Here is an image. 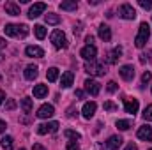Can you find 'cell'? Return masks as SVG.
Returning a JSON list of instances; mask_svg holds the SVG:
<instances>
[{"instance_id": "cell-46", "label": "cell", "mask_w": 152, "mask_h": 150, "mask_svg": "<svg viewBox=\"0 0 152 150\" xmlns=\"http://www.w3.org/2000/svg\"><path fill=\"white\" fill-rule=\"evenodd\" d=\"M2 48H5V41L0 37V50H2Z\"/></svg>"}, {"instance_id": "cell-3", "label": "cell", "mask_w": 152, "mask_h": 150, "mask_svg": "<svg viewBox=\"0 0 152 150\" xmlns=\"http://www.w3.org/2000/svg\"><path fill=\"white\" fill-rule=\"evenodd\" d=\"M85 73H88L90 76H103L106 73V66L103 62L92 60V62H87L85 64Z\"/></svg>"}, {"instance_id": "cell-1", "label": "cell", "mask_w": 152, "mask_h": 150, "mask_svg": "<svg viewBox=\"0 0 152 150\" xmlns=\"http://www.w3.org/2000/svg\"><path fill=\"white\" fill-rule=\"evenodd\" d=\"M4 32H5V36H9V37H27L28 36V27L27 25H5V28H4Z\"/></svg>"}, {"instance_id": "cell-11", "label": "cell", "mask_w": 152, "mask_h": 150, "mask_svg": "<svg viewBox=\"0 0 152 150\" xmlns=\"http://www.w3.org/2000/svg\"><path fill=\"white\" fill-rule=\"evenodd\" d=\"M36 115H37L39 118H50V117L55 115V108H53L51 104H42V106L37 110Z\"/></svg>"}, {"instance_id": "cell-17", "label": "cell", "mask_w": 152, "mask_h": 150, "mask_svg": "<svg viewBox=\"0 0 152 150\" xmlns=\"http://www.w3.org/2000/svg\"><path fill=\"white\" fill-rule=\"evenodd\" d=\"M96 108H97L96 103H85V104H83V110H81L83 117H85V118H92L94 113H96Z\"/></svg>"}, {"instance_id": "cell-28", "label": "cell", "mask_w": 152, "mask_h": 150, "mask_svg": "<svg viewBox=\"0 0 152 150\" xmlns=\"http://www.w3.org/2000/svg\"><path fill=\"white\" fill-rule=\"evenodd\" d=\"M34 32H36V37L37 39H44L46 37V28L42 25H36L34 27Z\"/></svg>"}, {"instance_id": "cell-47", "label": "cell", "mask_w": 152, "mask_h": 150, "mask_svg": "<svg viewBox=\"0 0 152 150\" xmlns=\"http://www.w3.org/2000/svg\"><path fill=\"white\" fill-rule=\"evenodd\" d=\"M20 150H25V149H20Z\"/></svg>"}, {"instance_id": "cell-36", "label": "cell", "mask_w": 152, "mask_h": 150, "mask_svg": "<svg viewBox=\"0 0 152 150\" xmlns=\"http://www.w3.org/2000/svg\"><path fill=\"white\" fill-rule=\"evenodd\" d=\"M66 150H80V145H78L76 141H69L67 147H66Z\"/></svg>"}, {"instance_id": "cell-44", "label": "cell", "mask_w": 152, "mask_h": 150, "mask_svg": "<svg viewBox=\"0 0 152 150\" xmlns=\"http://www.w3.org/2000/svg\"><path fill=\"white\" fill-rule=\"evenodd\" d=\"M32 149H34V150H46L44 147H42V145H39V143H36V145H34Z\"/></svg>"}, {"instance_id": "cell-12", "label": "cell", "mask_w": 152, "mask_h": 150, "mask_svg": "<svg viewBox=\"0 0 152 150\" xmlns=\"http://www.w3.org/2000/svg\"><path fill=\"white\" fill-rule=\"evenodd\" d=\"M136 136L143 141H152V127L151 125H142L136 133Z\"/></svg>"}, {"instance_id": "cell-6", "label": "cell", "mask_w": 152, "mask_h": 150, "mask_svg": "<svg viewBox=\"0 0 152 150\" xmlns=\"http://www.w3.org/2000/svg\"><path fill=\"white\" fill-rule=\"evenodd\" d=\"M36 131H37V134H41V136H42V134H48V133H57V131H58V122H55V120H53V122L39 124Z\"/></svg>"}, {"instance_id": "cell-7", "label": "cell", "mask_w": 152, "mask_h": 150, "mask_svg": "<svg viewBox=\"0 0 152 150\" xmlns=\"http://www.w3.org/2000/svg\"><path fill=\"white\" fill-rule=\"evenodd\" d=\"M80 55H81V57H83L87 62H92V60H96V55H97V48H96V46H85V48H81Z\"/></svg>"}, {"instance_id": "cell-20", "label": "cell", "mask_w": 152, "mask_h": 150, "mask_svg": "<svg viewBox=\"0 0 152 150\" xmlns=\"http://www.w3.org/2000/svg\"><path fill=\"white\" fill-rule=\"evenodd\" d=\"M73 79H75V74H73L71 71H67V73H64L62 78H60V85H62L64 88H69V87L73 85Z\"/></svg>"}, {"instance_id": "cell-34", "label": "cell", "mask_w": 152, "mask_h": 150, "mask_svg": "<svg viewBox=\"0 0 152 150\" xmlns=\"http://www.w3.org/2000/svg\"><path fill=\"white\" fill-rule=\"evenodd\" d=\"M151 79H152V74L149 73V71H145V73H143V76H142V85H147Z\"/></svg>"}, {"instance_id": "cell-26", "label": "cell", "mask_w": 152, "mask_h": 150, "mask_svg": "<svg viewBox=\"0 0 152 150\" xmlns=\"http://www.w3.org/2000/svg\"><path fill=\"white\" fill-rule=\"evenodd\" d=\"M46 78H48V81H57L58 79V69L57 67H50L48 73H46Z\"/></svg>"}, {"instance_id": "cell-5", "label": "cell", "mask_w": 152, "mask_h": 150, "mask_svg": "<svg viewBox=\"0 0 152 150\" xmlns=\"http://www.w3.org/2000/svg\"><path fill=\"white\" fill-rule=\"evenodd\" d=\"M118 16L124 18V20H134L136 18V11L131 4H122L118 7Z\"/></svg>"}, {"instance_id": "cell-35", "label": "cell", "mask_w": 152, "mask_h": 150, "mask_svg": "<svg viewBox=\"0 0 152 150\" xmlns=\"http://www.w3.org/2000/svg\"><path fill=\"white\" fill-rule=\"evenodd\" d=\"M14 108H16V101H14V99H9V101L5 103V110L11 111V110H14Z\"/></svg>"}, {"instance_id": "cell-10", "label": "cell", "mask_w": 152, "mask_h": 150, "mask_svg": "<svg viewBox=\"0 0 152 150\" xmlns=\"http://www.w3.org/2000/svg\"><path fill=\"white\" fill-rule=\"evenodd\" d=\"M85 90L90 94V95H97L101 92V85L96 81V79H85Z\"/></svg>"}, {"instance_id": "cell-15", "label": "cell", "mask_w": 152, "mask_h": 150, "mask_svg": "<svg viewBox=\"0 0 152 150\" xmlns=\"http://www.w3.org/2000/svg\"><path fill=\"white\" fill-rule=\"evenodd\" d=\"M122 141L124 140L120 136H110L108 141H106V147H108V150H118L122 147Z\"/></svg>"}, {"instance_id": "cell-14", "label": "cell", "mask_w": 152, "mask_h": 150, "mask_svg": "<svg viewBox=\"0 0 152 150\" xmlns=\"http://www.w3.org/2000/svg\"><path fill=\"white\" fill-rule=\"evenodd\" d=\"M25 55L27 57H34V58H42L44 57V50L39 48V46H27Z\"/></svg>"}, {"instance_id": "cell-18", "label": "cell", "mask_w": 152, "mask_h": 150, "mask_svg": "<svg viewBox=\"0 0 152 150\" xmlns=\"http://www.w3.org/2000/svg\"><path fill=\"white\" fill-rule=\"evenodd\" d=\"M5 12L9 14V16H20V5L18 4H14V2H5Z\"/></svg>"}, {"instance_id": "cell-42", "label": "cell", "mask_w": 152, "mask_h": 150, "mask_svg": "<svg viewBox=\"0 0 152 150\" xmlns=\"http://www.w3.org/2000/svg\"><path fill=\"white\" fill-rule=\"evenodd\" d=\"M124 150H138V147H136V143H129Z\"/></svg>"}, {"instance_id": "cell-41", "label": "cell", "mask_w": 152, "mask_h": 150, "mask_svg": "<svg viewBox=\"0 0 152 150\" xmlns=\"http://www.w3.org/2000/svg\"><path fill=\"white\" fill-rule=\"evenodd\" d=\"M140 62H142V64L149 62V55H145V53H143V55H140Z\"/></svg>"}, {"instance_id": "cell-30", "label": "cell", "mask_w": 152, "mask_h": 150, "mask_svg": "<svg viewBox=\"0 0 152 150\" xmlns=\"http://www.w3.org/2000/svg\"><path fill=\"white\" fill-rule=\"evenodd\" d=\"M64 134H66V138H71L73 141H76V140H80V138H81V134H80V133H76V131H73V129L64 131Z\"/></svg>"}, {"instance_id": "cell-31", "label": "cell", "mask_w": 152, "mask_h": 150, "mask_svg": "<svg viewBox=\"0 0 152 150\" xmlns=\"http://www.w3.org/2000/svg\"><path fill=\"white\" fill-rule=\"evenodd\" d=\"M143 118H145L147 122H152V104H149V106L145 108V111H143Z\"/></svg>"}, {"instance_id": "cell-24", "label": "cell", "mask_w": 152, "mask_h": 150, "mask_svg": "<svg viewBox=\"0 0 152 150\" xmlns=\"http://www.w3.org/2000/svg\"><path fill=\"white\" fill-rule=\"evenodd\" d=\"M44 20H46L48 25H58V23H60V16H58V14H53V12L44 14Z\"/></svg>"}, {"instance_id": "cell-22", "label": "cell", "mask_w": 152, "mask_h": 150, "mask_svg": "<svg viewBox=\"0 0 152 150\" xmlns=\"http://www.w3.org/2000/svg\"><path fill=\"white\" fill-rule=\"evenodd\" d=\"M48 95V87L46 85H36L34 87V97L36 99H42Z\"/></svg>"}, {"instance_id": "cell-19", "label": "cell", "mask_w": 152, "mask_h": 150, "mask_svg": "<svg viewBox=\"0 0 152 150\" xmlns=\"http://www.w3.org/2000/svg\"><path fill=\"white\" fill-rule=\"evenodd\" d=\"M120 55H122V48H120V46H117L115 50H112V51L106 55V57H108V58H106V62H108V64H115V62L120 58Z\"/></svg>"}, {"instance_id": "cell-23", "label": "cell", "mask_w": 152, "mask_h": 150, "mask_svg": "<svg viewBox=\"0 0 152 150\" xmlns=\"http://www.w3.org/2000/svg\"><path fill=\"white\" fill-rule=\"evenodd\" d=\"M0 141H2L0 145H2V149H4V150H12V149H14V140H12L11 136H4Z\"/></svg>"}, {"instance_id": "cell-33", "label": "cell", "mask_w": 152, "mask_h": 150, "mask_svg": "<svg viewBox=\"0 0 152 150\" xmlns=\"http://www.w3.org/2000/svg\"><path fill=\"white\" fill-rule=\"evenodd\" d=\"M138 4H140V7H143L145 11H151L152 9V0H140Z\"/></svg>"}, {"instance_id": "cell-27", "label": "cell", "mask_w": 152, "mask_h": 150, "mask_svg": "<svg viewBox=\"0 0 152 150\" xmlns=\"http://www.w3.org/2000/svg\"><path fill=\"white\" fill-rule=\"evenodd\" d=\"M60 9L62 11H76L78 9V4L76 2H62L60 4Z\"/></svg>"}, {"instance_id": "cell-48", "label": "cell", "mask_w": 152, "mask_h": 150, "mask_svg": "<svg viewBox=\"0 0 152 150\" xmlns=\"http://www.w3.org/2000/svg\"><path fill=\"white\" fill-rule=\"evenodd\" d=\"M149 150H152V149H149Z\"/></svg>"}, {"instance_id": "cell-9", "label": "cell", "mask_w": 152, "mask_h": 150, "mask_svg": "<svg viewBox=\"0 0 152 150\" xmlns=\"http://www.w3.org/2000/svg\"><path fill=\"white\" fill-rule=\"evenodd\" d=\"M118 74H120L122 79H126V81H133L136 73H134V67L133 66H122L120 71H118Z\"/></svg>"}, {"instance_id": "cell-25", "label": "cell", "mask_w": 152, "mask_h": 150, "mask_svg": "<svg viewBox=\"0 0 152 150\" xmlns=\"http://www.w3.org/2000/svg\"><path fill=\"white\" fill-rule=\"evenodd\" d=\"M32 106H34V104H32V99H30V97H23V99H21V110L25 113L32 111Z\"/></svg>"}, {"instance_id": "cell-21", "label": "cell", "mask_w": 152, "mask_h": 150, "mask_svg": "<svg viewBox=\"0 0 152 150\" xmlns=\"http://www.w3.org/2000/svg\"><path fill=\"white\" fill-rule=\"evenodd\" d=\"M23 74H25V78H27V79H30V81H32V79H36V78H37V74H39L37 66H27Z\"/></svg>"}, {"instance_id": "cell-16", "label": "cell", "mask_w": 152, "mask_h": 150, "mask_svg": "<svg viewBox=\"0 0 152 150\" xmlns=\"http://www.w3.org/2000/svg\"><path fill=\"white\" fill-rule=\"evenodd\" d=\"M97 34H99V37L103 39L104 42H108V41L112 39V28H110L108 25H99V28H97Z\"/></svg>"}, {"instance_id": "cell-43", "label": "cell", "mask_w": 152, "mask_h": 150, "mask_svg": "<svg viewBox=\"0 0 152 150\" xmlns=\"http://www.w3.org/2000/svg\"><path fill=\"white\" fill-rule=\"evenodd\" d=\"M5 127H7V124H5L4 120H0V134H2L4 131H5Z\"/></svg>"}, {"instance_id": "cell-8", "label": "cell", "mask_w": 152, "mask_h": 150, "mask_svg": "<svg viewBox=\"0 0 152 150\" xmlns=\"http://www.w3.org/2000/svg\"><path fill=\"white\" fill-rule=\"evenodd\" d=\"M44 11H46V4H44V2H37V4H34V5L30 7V11H28V18H30V20L39 18Z\"/></svg>"}, {"instance_id": "cell-13", "label": "cell", "mask_w": 152, "mask_h": 150, "mask_svg": "<svg viewBox=\"0 0 152 150\" xmlns=\"http://www.w3.org/2000/svg\"><path fill=\"white\" fill-rule=\"evenodd\" d=\"M138 108H140L138 99H124V110H126V113L134 115V113L138 111Z\"/></svg>"}, {"instance_id": "cell-39", "label": "cell", "mask_w": 152, "mask_h": 150, "mask_svg": "<svg viewBox=\"0 0 152 150\" xmlns=\"http://www.w3.org/2000/svg\"><path fill=\"white\" fill-rule=\"evenodd\" d=\"M75 95L78 97V99H83V97H85V92H83V90H76Z\"/></svg>"}, {"instance_id": "cell-40", "label": "cell", "mask_w": 152, "mask_h": 150, "mask_svg": "<svg viewBox=\"0 0 152 150\" xmlns=\"http://www.w3.org/2000/svg\"><path fill=\"white\" fill-rule=\"evenodd\" d=\"M73 30H75V34L78 36V34L81 32V23H76V25H75V28H73Z\"/></svg>"}, {"instance_id": "cell-37", "label": "cell", "mask_w": 152, "mask_h": 150, "mask_svg": "<svg viewBox=\"0 0 152 150\" xmlns=\"http://www.w3.org/2000/svg\"><path fill=\"white\" fill-rule=\"evenodd\" d=\"M117 88H118V85H117L115 81H110V83H108V92H115Z\"/></svg>"}, {"instance_id": "cell-4", "label": "cell", "mask_w": 152, "mask_h": 150, "mask_svg": "<svg viewBox=\"0 0 152 150\" xmlns=\"http://www.w3.org/2000/svg\"><path fill=\"white\" fill-rule=\"evenodd\" d=\"M50 39H51V42H53V46L57 50H66L67 48V37H66V34L62 30H53Z\"/></svg>"}, {"instance_id": "cell-2", "label": "cell", "mask_w": 152, "mask_h": 150, "mask_svg": "<svg viewBox=\"0 0 152 150\" xmlns=\"http://www.w3.org/2000/svg\"><path fill=\"white\" fill-rule=\"evenodd\" d=\"M149 37H151V28H149V25L143 21V23L140 25L138 36H136V39H134V46H136V48H143L145 42L149 41Z\"/></svg>"}, {"instance_id": "cell-32", "label": "cell", "mask_w": 152, "mask_h": 150, "mask_svg": "<svg viewBox=\"0 0 152 150\" xmlns=\"http://www.w3.org/2000/svg\"><path fill=\"white\" fill-rule=\"evenodd\" d=\"M103 108H104V111H115V110H117V104L112 103V101H106V103L103 104Z\"/></svg>"}, {"instance_id": "cell-29", "label": "cell", "mask_w": 152, "mask_h": 150, "mask_svg": "<svg viewBox=\"0 0 152 150\" xmlns=\"http://www.w3.org/2000/svg\"><path fill=\"white\" fill-rule=\"evenodd\" d=\"M131 125H133L131 120H117V127H118L120 131H127Z\"/></svg>"}, {"instance_id": "cell-38", "label": "cell", "mask_w": 152, "mask_h": 150, "mask_svg": "<svg viewBox=\"0 0 152 150\" xmlns=\"http://www.w3.org/2000/svg\"><path fill=\"white\" fill-rule=\"evenodd\" d=\"M85 42H87V46H94V37L92 36H87L85 37Z\"/></svg>"}, {"instance_id": "cell-45", "label": "cell", "mask_w": 152, "mask_h": 150, "mask_svg": "<svg viewBox=\"0 0 152 150\" xmlns=\"http://www.w3.org/2000/svg\"><path fill=\"white\" fill-rule=\"evenodd\" d=\"M4 99H5V94H4V90H0V104L4 103Z\"/></svg>"}]
</instances>
